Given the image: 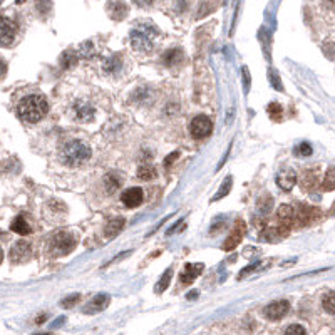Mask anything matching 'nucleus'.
Here are the masks:
<instances>
[{"instance_id":"f257e3e1","label":"nucleus","mask_w":335,"mask_h":335,"mask_svg":"<svg viewBox=\"0 0 335 335\" xmlns=\"http://www.w3.org/2000/svg\"><path fill=\"white\" fill-rule=\"evenodd\" d=\"M47 111H49V104L46 97L40 96V94H32V96L24 97L17 107L18 118L27 123L40 121L47 114Z\"/></svg>"},{"instance_id":"f03ea898","label":"nucleus","mask_w":335,"mask_h":335,"mask_svg":"<svg viewBox=\"0 0 335 335\" xmlns=\"http://www.w3.org/2000/svg\"><path fill=\"white\" fill-rule=\"evenodd\" d=\"M91 158V148L86 142L72 139L62 149V161L69 166H79Z\"/></svg>"},{"instance_id":"7ed1b4c3","label":"nucleus","mask_w":335,"mask_h":335,"mask_svg":"<svg viewBox=\"0 0 335 335\" xmlns=\"http://www.w3.org/2000/svg\"><path fill=\"white\" fill-rule=\"evenodd\" d=\"M158 35V31L153 25L139 24L131 31V46L139 52H148L153 49L154 37Z\"/></svg>"},{"instance_id":"20e7f679","label":"nucleus","mask_w":335,"mask_h":335,"mask_svg":"<svg viewBox=\"0 0 335 335\" xmlns=\"http://www.w3.org/2000/svg\"><path fill=\"white\" fill-rule=\"evenodd\" d=\"M76 248V240L71 233L61 231L52 238L51 242V251L55 257H64V255L71 253Z\"/></svg>"},{"instance_id":"39448f33","label":"nucleus","mask_w":335,"mask_h":335,"mask_svg":"<svg viewBox=\"0 0 335 335\" xmlns=\"http://www.w3.org/2000/svg\"><path fill=\"white\" fill-rule=\"evenodd\" d=\"M213 131V123L206 116H196L190 124V133L194 139L208 138Z\"/></svg>"},{"instance_id":"423d86ee","label":"nucleus","mask_w":335,"mask_h":335,"mask_svg":"<svg viewBox=\"0 0 335 335\" xmlns=\"http://www.w3.org/2000/svg\"><path fill=\"white\" fill-rule=\"evenodd\" d=\"M245 229H247V225H245L243 220H240L238 218V220L235 221V227H233L231 233L228 235L227 242H225V245H223L225 251H231L238 247L240 242H242V238H243V235H245Z\"/></svg>"},{"instance_id":"0eeeda50","label":"nucleus","mask_w":335,"mask_h":335,"mask_svg":"<svg viewBox=\"0 0 335 335\" xmlns=\"http://www.w3.org/2000/svg\"><path fill=\"white\" fill-rule=\"evenodd\" d=\"M320 214V212L314 206L299 205V210L295 212V227H307Z\"/></svg>"},{"instance_id":"6e6552de","label":"nucleus","mask_w":335,"mask_h":335,"mask_svg":"<svg viewBox=\"0 0 335 335\" xmlns=\"http://www.w3.org/2000/svg\"><path fill=\"white\" fill-rule=\"evenodd\" d=\"M288 308L290 303L287 300H277V302H272L265 308V317L270 320H280L288 314Z\"/></svg>"},{"instance_id":"1a4fd4ad","label":"nucleus","mask_w":335,"mask_h":335,"mask_svg":"<svg viewBox=\"0 0 335 335\" xmlns=\"http://www.w3.org/2000/svg\"><path fill=\"white\" fill-rule=\"evenodd\" d=\"M109 302H111V297L106 293H99L84 307V314H97V312H103L104 308H107Z\"/></svg>"},{"instance_id":"9d476101","label":"nucleus","mask_w":335,"mask_h":335,"mask_svg":"<svg viewBox=\"0 0 335 335\" xmlns=\"http://www.w3.org/2000/svg\"><path fill=\"white\" fill-rule=\"evenodd\" d=\"M121 201L127 208H136L142 203V190L141 188H129L123 193Z\"/></svg>"},{"instance_id":"9b49d317","label":"nucleus","mask_w":335,"mask_h":335,"mask_svg":"<svg viewBox=\"0 0 335 335\" xmlns=\"http://www.w3.org/2000/svg\"><path fill=\"white\" fill-rule=\"evenodd\" d=\"M275 183L280 190L283 191H290L297 183V175L292 171V169H285V171H280L275 178Z\"/></svg>"},{"instance_id":"f8f14e48","label":"nucleus","mask_w":335,"mask_h":335,"mask_svg":"<svg viewBox=\"0 0 335 335\" xmlns=\"http://www.w3.org/2000/svg\"><path fill=\"white\" fill-rule=\"evenodd\" d=\"M0 35H2V46H9L14 40V37H16V24L9 17H2Z\"/></svg>"},{"instance_id":"ddd939ff","label":"nucleus","mask_w":335,"mask_h":335,"mask_svg":"<svg viewBox=\"0 0 335 335\" xmlns=\"http://www.w3.org/2000/svg\"><path fill=\"white\" fill-rule=\"evenodd\" d=\"M203 268H205L203 263H188L181 272V275H179V282H183V283H191L198 275L203 273Z\"/></svg>"},{"instance_id":"4468645a","label":"nucleus","mask_w":335,"mask_h":335,"mask_svg":"<svg viewBox=\"0 0 335 335\" xmlns=\"http://www.w3.org/2000/svg\"><path fill=\"white\" fill-rule=\"evenodd\" d=\"M277 218L280 221L282 227L290 228L295 225V210L288 205H282L280 208L277 210Z\"/></svg>"},{"instance_id":"2eb2a0df","label":"nucleus","mask_w":335,"mask_h":335,"mask_svg":"<svg viewBox=\"0 0 335 335\" xmlns=\"http://www.w3.org/2000/svg\"><path fill=\"white\" fill-rule=\"evenodd\" d=\"M76 116L79 121L82 123H89L94 118V107L89 106L86 103H77L76 104Z\"/></svg>"},{"instance_id":"dca6fc26","label":"nucleus","mask_w":335,"mask_h":335,"mask_svg":"<svg viewBox=\"0 0 335 335\" xmlns=\"http://www.w3.org/2000/svg\"><path fill=\"white\" fill-rule=\"evenodd\" d=\"M123 227H124V220H123V218H114V220H111L106 225L104 235H106L107 238H114V236H118V233L123 229Z\"/></svg>"},{"instance_id":"f3484780","label":"nucleus","mask_w":335,"mask_h":335,"mask_svg":"<svg viewBox=\"0 0 335 335\" xmlns=\"http://www.w3.org/2000/svg\"><path fill=\"white\" fill-rule=\"evenodd\" d=\"M10 229L18 233V235H29V233H31V225L27 223V220H25L24 216H17L16 220L12 221Z\"/></svg>"},{"instance_id":"a211bd4d","label":"nucleus","mask_w":335,"mask_h":335,"mask_svg":"<svg viewBox=\"0 0 335 335\" xmlns=\"http://www.w3.org/2000/svg\"><path fill=\"white\" fill-rule=\"evenodd\" d=\"M10 255H12V260H17V262H20V258H18V257H22V260L29 258V245L25 242L17 243L16 247L12 248Z\"/></svg>"},{"instance_id":"6ab92c4d","label":"nucleus","mask_w":335,"mask_h":335,"mask_svg":"<svg viewBox=\"0 0 335 335\" xmlns=\"http://www.w3.org/2000/svg\"><path fill=\"white\" fill-rule=\"evenodd\" d=\"M181 59H183V52L179 51V49H176V51H168L166 54H164V57H163V61L166 66H176L178 62H181Z\"/></svg>"},{"instance_id":"aec40b11","label":"nucleus","mask_w":335,"mask_h":335,"mask_svg":"<svg viewBox=\"0 0 335 335\" xmlns=\"http://www.w3.org/2000/svg\"><path fill=\"white\" fill-rule=\"evenodd\" d=\"M171 275H173V270L168 268L166 272H164L163 277L159 278V282H158V285L154 287V292L156 293H163L164 290L169 287V282H171Z\"/></svg>"},{"instance_id":"412c9836","label":"nucleus","mask_w":335,"mask_h":335,"mask_svg":"<svg viewBox=\"0 0 335 335\" xmlns=\"http://www.w3.org/2000/svg\"><path fill=\"white\" fill-rule=\"evenodd\" d=\"M263 266H270V262H258V263H255V265L247 266V268L242 270V272L236 275V278H238V280H242V278H245L247 275H250L253 272H258V270H263Z\"/></svg>"},{"instance_id":"4be33fe9","label":"nucleus","mask_w":335,"mask_h":335,"mask_svg":"<svg viewBox=\"0 0 335 335\" xmlns=\"http://www.w3.org/2000/svg\"><path fill=\"white\" fill-rule=\"evenodd\" d=\"M322 190L323 191H332L335 190V168H330L327 171L325 178L322 181Z\"/></svg>"},{"instance_id":"5701e85b","label":"nucleus","mask_w":335,"mask_h":335,"mask_svg":"<svg viewBox=\"0 0 335 335\" xmlns=\"http://www.w3.org/2000/svg\"><path fill=\"white\" fill-rule=\"evenodd\" d=\"M231 184H233V178H231V176H228V178L223 181V184L220 186V191H218V193L212 198V201H218V199L227 196V194L229 193V190H231Z\"/></svg>"},{"instance_id":"b1692460","label":"nucleus","mask_w":335,"mask_h":335,"mask_svg":"<svg viewBox=\"0 0 335 335\" xmlns=\"http://www.w3.org/2000/svg\"><path fill=\"white\" fill-rule=\"evenodd\" d=\"M109 9L112 10V18H116V20L126 17V12H127L126 3H111V5H109Z\"/></svg>"},{"instance_id":"393cba45","label":"nucleus","mask_w":335,"mask_h":335,"mask_svg":"<svg viewBox=\"0 0 335 335\" xmlns=\"http://www.w3.org/2000/svg\"><path fill=\"white\" fill-rule=\"evenodd\" d=\"M138 176L141 179H144V181H148V179H153L156 178V169L153 166H148V164H144V166H141L138 169Z\"/></svg>"},{"instance_id":"a878e982","label":"nucleus","mask_w":335,"mask_h":335,"mask_svg":"<svg viewBox=\"0 0 335 335\" xmlns=\"http://www.w3.org/2000/svg\"><path fill=\"white\" fill-rule=\"evenodd\" d=\"M266 112H268V116L273 119V121H278V119L282 118V114H283V107H282L278 103H272L268 107H266Z\"/></svg>"},{"instance_id":"bb28decb","label":"nucleus","mask_w":335,"mask_h":335,"mask_svg":"<svg viewBox=\"0 0 335 335\" xmlns=\"http://www.w3.org/2000/svg\"><path fill=\"white\" fill-rule=\"evenodd\" d=\"M323 308H325V312H329V314H335V292L332 293H327L325 297H323Z\"/></svg>"},{"instance_id":"cd10ccee","label":"nucleus","mask_w":335,"mask_h":335,"mask_svg":"<svg viewBox=\"0 0 335 335\" xmlns=\"http://www.w3.org/2000/svg\"><path fill=\"white\" fill-rule=\"evenodd\" d=\"M104 183H106L107 193H112V191H116V188H119V184H121V181H119V179L116 178L114 175H107L106 179H104Z\"/></svg>"},{"instance_id":"c85d7f7f","label":"nucleus","mask_w":335,"mask_h":335,"mask_svg":"<svg viewBox=\"0 0 335 335\" xmlns=\"http://www.w3.org/2000/svg\"><path fill=\"white\" fill-rule=\"evenodd\" d=\"M61 62H62V66L66 67H72V66H76V62H77V57L76 55L72 54V52H64V55H62V59H61Z\"/></svg>"},{"instance_id":"c756f323","label":"nucleus","mask_w":335,"mask_h":335,"mask_svg":"<svg viewBox=\"0 0 335 335\" xmlns=\"http://www.w3.org/2000/svg\"><path fill=\"white\" fill-rule=\"evenodd\" d=\"M285 335H307V330H305L302 325H299V323H293V325L287 327Z\"/></svg>"},{"instance_id":"7c9ffc66","label":"nucleus","mask_w":335,"mask_h":335,"mask_svg":"<svg viewBox=\"0 0 335 335\" xmlns=\"http://www.w3.org/2000/svg\"><path fill=\"white\" fill-rule=\"evenodd\" d=\"M121 67V61H119V57H111L109 61L106 62V66H104V69L107 71V72H112V71H116V69H119Z\"/></svg>"},{"instance_id":"2f4dec72","label":"nucleus","mask_w":335,"mask_h":335,"mask_svg":"<svg viewBox=\"0 0 335 335\" xmlns=\"http://www.w3.org/2000/svg\"><path fill=\"white\" fill-rule=\"evenodd\" d=\"M295 154H299V156H310V154H312V146L308 144V142H302L300 146H297Z\"/></svg>"},{"instance_id":"473e14b6","label":"nucleus","mask_w":335,"mask_h":335,"mask_svg":"<svg viewBox=\"0 0 335 335\" xmlns=\"http://www.w3.org/2000/svg\"><path fill=\"white\" fill-rule=\"evenodd\" d=\"M79 300H81V295H72V297H67V299H64L61 302V305L64 308H71V307H74Z\"/></svg>"},{"instance_id":"72a5a7b5","label":"nucleus","mask_w":335,"mask_h":335,"mask_svg":"<svg viewBox=\"0 0 335 335\" xmlns=\"http://www.w3.org/2000/svg\"><path fill=\"white\" fill-rule=\"evenodd\" d=\"M79 52H81V55H86V57H89V55L94 54V46L91 42H86L82 44V47L79 49Z\"/></svg>"},{"instance_id":"f704fd0d","label":"nucleus","mask_w":335,"mask_h":335,"mask_svg":"<svg viewBox=\"0 0 335 335\" xmlns=\"http://www.w3.org/2000/svg\"><path fill=\"white\" fill-rule=\"evenodd\" d=\"M176 158H178V153H173V154H169V156L166 158V163H164V164H166V166H169V164L173 163V159H176Z\"/></svg>"},{"instance_id":"c9c22d12","label":"nucleus","mask_w":335,"mask_h":335,"mask_svg":"<svg viewBox=\"0 0 335 335\" xmlns=\"http://www.w3.org/2000/svg\"><path fill=\"white\" fill-rule=\"evenodd\" d=\"M243 74H245V86H247V89H248V84H250V76H248L247 67H243Z\"/></svg>"},{"instance_id":"e433bc0d","label":"nucleus","mask_w":335,"mask_h":335,"mask_svg":"<svg viewBox=\"0 0 335 335\" xmlns=\"http://www.w3.org/2000/svg\"><path fill=\"white\" fill-rule=\"evenodd\" d=\"M47 318V315H42V317H39V318H37V323H42L44 322V320H46Z\"/></svg>"},{"instance_id":"4c0bfd02","label":"nucleus","mask_w":335,"mask_h":335,"mask_svg":"<svg viewBox=\"0 0 335 335\" xmlns=\"http://www.w3.org/2000/svg\"><path fill=\"white\" fill-rule=\"evenodd\" d=\"M330 214H335V203H334L332 208H330Z\"/></svg>"},{"instance_id":"58836bf2","label":"nucleus","mask_w":335,"mask_h":335,"mask_svg":"<svg viewBox=\"0 0 335 335\" xmlns=\"http://www.w3.org/2000/svg\"><path fill=\"white\" fill-rule=\"evenodd\" d=\"M35 335H49V334H35Z\"/></svg>"}]
</instances>
